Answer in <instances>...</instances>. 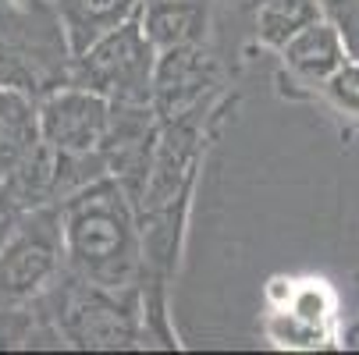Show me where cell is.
<instances>
[{"mask_svg": "<svg viewBox=\"0 0 359 355\" xmlns=\"http://www.w3.org/2000/svg\"><path fill=\"white\" fill-rule=\"evenodd\" d=\"M238 104V89L217 99L214 107L185 114L178 121H161L157 153H153L149 174L142 188L132 195L139 231H142V309L149 348H182L171 316V295L178 284L189 221L196 207V192L203 181V167L214 142L221 139L224 125L231 121Z\"/></svg>", "mask_w": 359, "mask_h": 355, "instance_id": "1", "label": "cell"}, {"mask_svg": "<svg viewBox=\"0 0 359 355\" xmlns=\"http://www.w3.org/2000/svg\"><path fill=\"white\" fill-rule=\"evenodd\" d=\"M68 274L100 288H139L142 231L128 188L104 174L61 199Z\"/></svg>", "mask_w": 359, "mask_h": 355, "instance_id": "2", "label": "cell"}, {"mask_svg": "<svg viewBox=\"0 0 359 355\" xmlns=\"http://www.w3.org/2000/svg\"><path fill=\"white\" fill-rule=\"evenodd\" d=\"M36 309L57 330L61 348H79V351L149 348L139 288H100L65 270L57 288Z\"/></svg>", "mask_w": 359, "mask_h": 355, "instance_id": "3", "label": "cell"}, {"mask_svg": "<svg viewBox=\"0 0 359 355\" xmlns=\"http://www.w3.org/2000/svg\"><path fill=\"white\" fill-rule=\"evenodd\" d=\"M75 46L54 0H0V85L46 96L72 82Z\"/></svg>", "mask_w": 359, "mask_h": 355, "instance_id": "4", "label": "cell"}, {"mask_svg": "<svg viewBox=\"0 0 359 355\" xmlns=\"http://www.w3.org/2000/svg\"><path fill=\"white\" fill-rule=\"evenodd\" d=\"M65 270L61 202L22 210L0 238V309H36Z\"/></svg>", "mask_w": 359, "mask_h": 355, "instance_id": "5", "label": "cell"}, {"mask_svg": "<svg viewBox=\"0 0 359 355\" xmlns=\"http://www.w3.org/2000/svg\"><path fill=\"white\" fill-rule=\"evenodd\" d=\"M260 334L271 348H341V295L324 274H274L264 284Z\"/></svg>", "mask_w": 359, "mask_h": 355, "instance_id": "6", "label": "cell"}, {"mask_svg": "<svg viewBox=\"0 0 359 355\" xmlns=\"http://www.w3.org/2000/svg\"><path fill=\"white\" fill-rule=\"evenodd\" d=\"M153 71H157V46L149 43L142 18L132 15L75 54L72 82L107 96L111 104H153Z\"/></svg>", "mask_w": 359, "mask_h": 355, "instance_id": "7", "label": "cell"}, {"mask_svg": "<svg viewBox=\"0 0 359 355\" xmlns=\"http://www.w3.org/2000/svg\"><path fill=\"white\" fill-rule=\"evenodd\" d=\"M235 78L238 68L217 46V39L161 50L157 71H153V111L161 121H178L185 114L207 111L235 92Z\"/></svg>", "mask_w": 359, "mask_h": 355, "instance_id": "8", "label": "cell"}, {"mask_svg": "<svg viewBox=\"0 0 359 355\" xmlns=\"http://www.w3.org/2000/svg\"><path fill=\"white\" fill-rule=\"evenodd\" d=\"M39 128L43 142L57 157L72 160L104 157V142L111 128V99L79 82H68L39 96Z\"/></svg>", "mask_w": 359, "mask_h": 355, "instance_id": "9", "label": "cell"}, {"mask_svg": "<svg viewBox=\"0 0 359 355\" xmlns=\"http://www.w3.org/2000/svg\"><path fill=\"white\" fill-rule=\"evenodd\" d=\"M274 57H278V68H274L278 96L292 99V104H306L310 92L348 61V46H345L341 29L324 15L320 22L306 25L299 36H292Z\"/></svg>", "mask_w": 359, "mask_h": 355, "instance_id": "10", "label": "cell"}, {"mask_svg": "<svg viewBox=\"0 0 359 355\" xmlns=\"http://www.w3.org/2000/svg\"><path fill=\"white\" fill-rule=\"evenodd\" d=\"M139 18L157 54L214 39V0H146Z\"/></svg>", "mask_w": 359, "mask_h": 355, "instance_id": "11", "label": "cell"}, {"mask_svg": "<svg viewBox=\"0 0 359 355\" xmlns=\"http://www.w3.org/2000/svg\"><path fill=\"white\" fill-rule=\"evenodd\" d=\"M43 146L39 128V99L0 85V185H4L36 149Z\"/></svg>", "mask_w": 359, "mask_h": 355, "instance_id": "12", "label": "cell"}, {"mask_svg": "<svg viewBox=\"0 0 359 355\" xmlns=\"http://www.w3.org/2000/svg\"><path fill=\"white\" fill-rule=\"evenodd\" d=\"M324 0H260L252 11V43L249 50H264V54H278V50L299 36L306 25L320 22Z\"/></svg>", "mask_w": 359, "mask_h": 355, "instance_id": "13", "label": "cell"}, {"mask_svg": "<svg viewBox=\"0 0 359 355\" xmlns=\"http://www.w3.org/2000/svg\"><path fill=\"white\" fill-rule=\"evenodd\" d=\"M54 4L68 29L75 54H82L89 43L107 36L111 29H118L121 22L139 15V8H142L139 0H54Z\"/></svg>", "mask_w": 359, "mask_h": 355, "instance_id": "14", "label": "cell"}, {"mask_svg": "<svg viewBox=\"0 0 359 355\" xmlns=\"http://www.w3.org/2000/svg\"><path fill=\"white\" fill-rule=\"evenodd\" d=\"M306 104L324 107L348 135L359 132V61L348 57L327 82H320Z\"/></svg>", "mask_w": 359, "mask_h": 355, "instance_id": "15", "label": "cell"}, {"mask_svg": "<svg viewBox=\"0 0 359 355\" xmlns=\"http://www.w3.org/2000/svg\"><path fill=\"white\" fill-rule=\"evenodd\" d=\"M256 4H260V0H214V29H217V22L231 18V25L245 32V43H252V11H256Z\"/></svg>", "mask_w": 359, "mask_h": 355, "instance_id": "16", "label": "cell"}, {"mask_svg": "<svg viewBox=\"0 0 359 355\" xmlns=\"http://www.w3.org/2000/svg\"><path fill=\"white\" fill-rule=\"evenodd\" d=\"M139 4H146V0H139Z\"/></svg>", "mask_w": 359, "mask_h": 355, "instance_id": "17", "label": "cell"}]
</instances>
